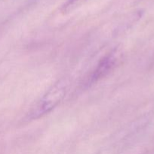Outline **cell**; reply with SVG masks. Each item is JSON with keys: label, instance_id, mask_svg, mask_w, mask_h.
<instances>
[{"label": "cell", "instance_id": "cell-1", "mask_svg": "<svg viewBox=\"0 0 154 154\" xmlns=\"http://www.w3.org/2000/svg\"><path fill=\"white\" fill-rule=\"evenodd\" d=\"M65 95V85L61 83L56 84L39 102L36 108L33 111V117L39 116L49 112L55 106H57Z\"/></svg>", "mask_w": 154, "mask_h": 154}, {"label": "cell", "instance_id": "cell-2", "mask_svg": "<svg viewBox=\"0 0 154 154\" xmlns=\"http://www.w3.org/2000/svg\"><path fill=\"white\" fill-rule=\"evenodd\" d=\"M115 57L114 56L111 55L108 56V57H106L104 60L101 63V64L99 65V66L98 67L97 70L95 71V73L94 75L93 78H100L101 76H102V74L106 73L107 72L110 67H111L113 64H114L115 62Z\"/></svg>", "mask_w": 154, "mask_h": 154}, {"label": "cell", "instance_id": "cell-3", "mask_svg": "<svg viewBox=\"0 0 154 154\" xmlns=\"http://www.w3.org/2000/svg\"><path fill=\"white\" fill-rule=\"evenodd\" d=\"M85 1V0H67L62 7V11L64 12V13L73 10L75 8L82 4Z\"/></svg>", "mask_w": 154, "mask_h": 154}]
</instances>
